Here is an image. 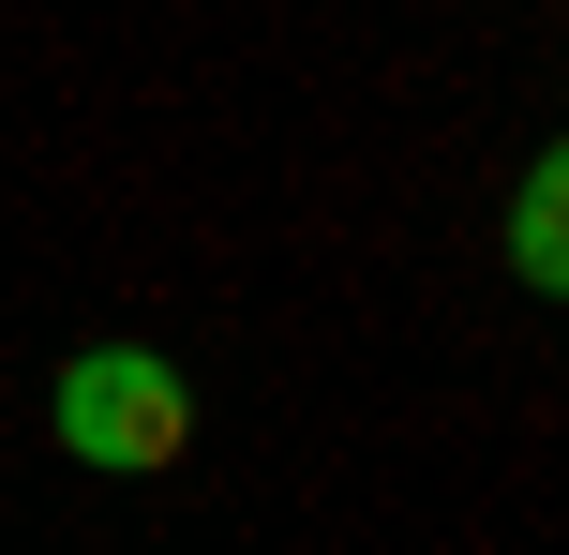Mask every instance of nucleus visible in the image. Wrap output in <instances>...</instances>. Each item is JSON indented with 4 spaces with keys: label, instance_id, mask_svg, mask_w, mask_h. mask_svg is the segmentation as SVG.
Listing matches in <instances>:
<instances>
[{
    "label": "nucleus",
    "instance_id": "obj_2",
    "mask_svg": "<svg viewBox=\"0 0 569 555\" xmlns=\"http://www.w3.org/2000/svg\"><path fill=\"white\" fill-rule=\"evenodd\" d=\"M510 270L525 286H569V150H540V166H525V196H510Z\"/></svg>",
    "mask_w": 569,
    "mask_h": 555
},
{
    "label": "nucleus",
    "instance_id": "obj_1",
    "mask_svg": "<svg viewBox=\"0 0 569 555\" xmlns=\"http://www.w3.org/2000/svg\"><path fill=\"white\" fill-rule=\"evenodd\" d=\"M46 420H60V450L106 466V480H150V466L196 450V390H180L166 346H76L60 390H46Z\"/></svg>",
    "mask_w": 569,
    "mask_h": 555
}]
</instances>
